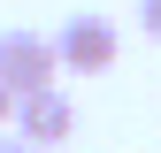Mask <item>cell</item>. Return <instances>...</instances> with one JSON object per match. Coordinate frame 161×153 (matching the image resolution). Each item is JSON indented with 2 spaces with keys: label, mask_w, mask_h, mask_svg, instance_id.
Returning <instances> with one entry per match:
<instances>
[{
  "label": "cell",
  "mask_w": 161,
  "mask_h": 153,
  "mask_svg": "<svg viewBox=\"0 0 161 153\" xmlns=\"http://www.w3.org/2000/svg\"><path fill=\"white\" fill-rule=\"evenodd\" d=\"M62 61H54V38L46 31H0V84L23 100V92H46Z\"/></svg>",
  "instance_id": "obj_2"
},
{
  "label": "cell",
  "mask_w": 161,
  "mask_h": 153,
  "mask_svg": "<svg viewBox=\"0 0 161 153\" xmlns=\"http://www.w3.org/2000/svg\"><path fill=\"white\" fill-rule=\"evenodd\" d=\"M8 130H15L23 145H38V153H46V145H69V138H77V107H69L62 84L23 92V100H15V115H8Z\"/></svg>",
  "instance_id": "obj_3"
},
{
  "label": "cell",
  "mask_w": 161,
  "mask_h": 153,
  "mask_svg": "<svg viewBox=\"0 0 161 153\" xmlns=\"http://www.w3.org/2000/svg\"><path fill=\"white\" fill-rule=\"evenodd\" d=\"M0 153H38V145H23V138H0Z\"/></svg>",
  "instance_id": "obj_6"
},
{
  "label": "cell",
  "mask_w": 161,
  "mask_h": 153,
  "mask_svg": "<svg viewBox=\"0 0 161 153\" xmlns=\"http://www.w3.org/2000/svg\"><path fill=\"white\" fill-rule=\"evenodd\" d=\"M115 54H123V31L108 23V15H62V31H54V61H62V76H100L115 69Z\"/></svg>",
  "instance_id": "obj_1"
},
{
  "label": "cell",
  "mask_w": 161,
  "mask_h": 153,
  "mask_svg": "<svg viewBox=\"0 0 161 153\" xmlns=\"http://www.w3.org/2000/svg\"><path fill=\"white\" fill-rule=\"evenodd\" d=\"M138 31H146L153 46H161V0H138Z\"/></svg>",
  "instance_id": "obj_4"
},
{
  "label": "cell",
  "mask_w": 161,
  "mask_h": 153,
  "mask_svg": "<svg viewBox=\"0 0 161 153\" xmlns=\"http://www.w3.org/2000/svg\"><path fill=\"white\" fill-rule=\"evenodd\" d=\"M8 115H15V92H8V84H0V123H8Z\"/></svg>",
  "instance_id": "obj_5"
}]
</instances>
